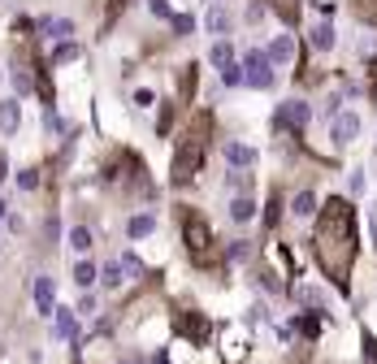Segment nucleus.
Masks as SVG:
<instances>
[{"instance_id":"obj_22","label":"nucleus","mask_w":377,"mask_h":364,"mask_svg":"<svg viewBox=\"0 0 377 364\" xmlns=\"http://www.w3.org/2000/svg\"><path fill=\"white\" fill-rule=\"evenodd\" d=\"M312 48H321V52H326V48H334V26H330V22L312 26Z\"/></svg>"},{"instance_id":"obj_6","label":"nucleus","mask_w":377,"mask_h":364,"mask_svg":"<svg viewBox=\"0 0 377 364\" xmlns=\"http://www.w3.org/2000/svg\"><path fill=\"white\" fill-rule=\"evenodd\" d=\"M243 83H252V87H274V61H269L264 57V52H247V57H243Z\"/></svg>"},{"instance_id":"obj_42","label":"nucleus","mask_w":377,"mask_h":364,"mask_svg":"<svg viewBox=\"0 0 377 364\" xmlns=\"http://www.w3.org/2000/svg\"><path fill=\"white\" fill-rule=\"evenodd\" d=\"M126 364H130V360H126Z\"/></svg>"},{"instance_id":"obj_33","label":"nucleus","mask_w":377,"mask_h":364,"mask_svg":"<svg viewBox=\"0 0 377 364\" xmlns=\"http://www.w3.org/2000/svg\"><path fill=\"white\" fill-rule=\"evenodd\" d=\"M43 126H48V130H52V135H66V122H61V118H57V113H52V109H48V113H43Z\"/></svg>"},{"instance_id":"obj_19","label":"nucleus","mask_w":377,"mask_h":364,"mask_svg":"<svg viewBox=\"0 0 377 364\" xmlns=\"http://www.w3.org/2000/svg\"><path fill=\"white\" fill-rule=\"evenodd\" d=\"M291 213H295V217H312V213H316V195H312V191H299L295 204H291Z\"/></svg>"},{"instance_id":"obj_27","label":"nucleus","mask_w":377,"mask_h":364,"mask_svg":"<svg viewBox=\"0 0 377 364\" xmlns=\"http://www.w3.org/2000/svg\"><path fill=\"white\" fill-rule=\"evenodd\" d=\"M226 26H230V14H226V9H212V14H208V31H212V35H222Z\"/></svg>"},{"instance_id":"obj_1","label":"nucleus","mask_w":377,"mask_h":364,"mask_svg":"<svg viewBox=\"0 0 377 364\" xmlns=\"http://www.w3.org/2000/svg\"><path fill=\"white\" fill-rule=\"evenodd\" d=\"M312 251L316 265L339 291L351 286V269H356V251H360V234H356V208L351 199L334 195L316 208V230H312Z\"/></svg>"},{"instance_id":"obj_12","label":"nucleus","mask_w":377,"mask_h":364,"mask_svg":"<svg viewBox=\"0 0 377 364\" xmlns=\"http://www.w3.org/2000/svg\"><path fill=\"white\" fill-rule=\"evenodd\" d=\"M252 217H256V199H252V195H234V199H230V222L247 226Z\"/></svg>"},{"instance_id":"obj_7","label":"nucleus","mask_w":377,"mask_h":364,"mask_svg":"<svg viewBox=\"0 0 377 364\" xmlns=\"http://www.w3.org/2000/svg\"><path fill=\"white\" fill-rule=\"evenodd\" d=\"M35 308L39 317H52V308H57V286H52V278H35Z\"/></svg>"},{"instance_id":"obj_37","label":"nucleus","mask_w":377,"mask_h":364,"mask_svg":"<svg viewBox=\"0 0 377 364\" xmlns=\"http://www.w3.org/2000/svg\"><path fill=\"white\" fill-rule=\"evenodd\" d=\"M247 251H252V247H247V243H234V247H230V260H243V256H247Z\"/></svg>"},{"instance_id":"obj_23","label":"nucleus","mask_w":377,"mask_h":364,"mask_svg":"<svg viewBox=\"0 0 377 364\" xmlns=\"http://www.w3.org/2000/svg\"><path fill=\"white\" fill-rule=\"evenodd\" d=\"M91 243H95V239H91V230H87V226H74V230H70V247H74V251H83V256H87V251H91Z\"/></svg>"},{"instance_id":"obj_15","label":"nucleus","mask_w":377,"mask_h":364,"mask_svg":"<svg viewBox=\"0 0 377 364\" xmlns=\"http://www.w3.org/2000/svg\"><path fill=\"white\" fill-rule=\"evenodd\" d=\"M208 61L217 66V70H226V66H234V48H230V39H217L208 48Z\"/></svg>"},{"instance_id":"obj_8","label":"nucleus","mask_w":377,"mask_h":364,"mask_svg":"<svg viewBox=\"0 0 377 364\" xmlns=\"http://www.w3.org/2000/svg\"><path fill=\"white\" fill-rule=\"evenodd\" d=\"M356 135H360V113H343V118H334V143H339V147L356 143Z\"/></svg>"},{"instance_id":"obj_24","label":"nucleus","mask_w":377,"mask_h":364,"mask_svg":"<svg viewBox=\"0 0 377 364\" xmlns=\"http://www.w3.org/2000/svg\"><path fill=\"white\" fill-rule=\"evenodd\" d=\"M351 14L364 18L368 26H377V0H351Z\"/></svg>"},{"instance_id":"obj_9","label":"nucleus","mask_w":377,"mask_h":364,"mask_svg":"<svg viewBox=\"0 0 377 364\" xmlns=\"http://www.w3.org/2000/svg\"><path fill=\"white\" fill-rule=\"evenodd\" d=\"M18 122H22V104H18V95H14V100H0V130L14 135Z\"/></svg>"},{"instance_id":"obj_29","label":"nucleus","mask_w":377,"mask_h":364,"mask_svg":"<svg viewBox=\"0 0 377 364\" xmlns=\"http://www.w3.org/2000/svg\"><path fill=\"white\" fill-rule=\"evenodd\" d=\"M222 83H226V87H239V83H243V66H226V70H222Z\"/></svg>"},{"instance_id":"obj_38","label":"nucleus","mask_w":377,"mask_h":364,"mask_svg":"<svg viewBox=\"0 0 377 364\" xmlns=\"http://www.w3.org/2000/svg\"><path fill=\"white\" fill-rule=\"evenodd\" d=\"M122 9H126V0H109V18H118Z\"/></svg>"},{"instance_id":"obj_32","label":"nucleus","mask_w":377,"mask_h":364,"mask_svg":"<svg viewBox=\"0 0 377 364\" xmlns=\"http://www.w3.org/2000/svg\"><path fill=\"white\" fill-rule=\"evenodd\" d=\"M299 334L316 338V334H321V321H316V317H299Z\"/></svg>"},{"instance_id":"obj_39","label":"nucleus","mask_w":377,"mask_h":364,"mask_svg":"<svg viewBox=\"0 0 377 364\" xmlns=\"http://www.w3.org/2000/svg\"><path fill=\"white\" fill-rule=\"evenodd\" d=\"M368 230H373V243H377V208L368 213Z\"/></svg>"},{"instance_id":"obj_34","label":"nucleus","mask_w":377,"mask_h":364,"mask_svg":"<svg viewBox=\"0 0 377 364\" xmlns=\"http://www.w3.org/2000/svg\"><path fill=\"white\" fill-rule=\"evenodd\" d=\"M148 9H152L156 18H174V9H170V0H148Z\"/></svg>"},{"instance_id":"obj_40","label":"nucleus","mask_w":377,"mask_h":364,"mask_svg":"<svg viewBox=\"0 0 377 364\" xmlns=\"http://www.w3.org/2000/svg\"><path fill=\"white\" fill-rule=\"evenodd\" d=\"M5 170H9V161H5V152H0V182H5V178H9Z\"/></svg>"},{"instance_id":"obj_25","label":"nucleus","mask_w":377,"mask_h":364,"mask_svg":"<svg viewBox=\"0 0 377 364\" xmlns=\"http://www.w3.org/2000/svg\"><path fill=\"white\" fill-rule=\"evenodd\" d=\"M282 208H286V204H282V195L274 191V195H269V213H264V226H269V230H278V222H282Z\"/></svg>"},{"instance_id":"obj_11","label":"nucleus","mask_w":377,"mask_h":364,"mask_svg":"<svg viewBox=\"0 0 377 364\" xmlns=\"http://www.w3.org/2000/svg\"><path fill=\"white\" fill-rule=\"evenodd\" d=\"M226 161H230L234 170H252V165H256V152H252L247 143H226Z\"/></svg>"},{"instance_id":"obj_18","label":"nucleus","mask_w":377,"mask_h":364,"mask_svg":"<svg viewBox=\"0 0 377 364\" xmlns=\"http://www.w3.org/2000/svg\"><path fill=\"white\" fill-rule=\"evenodd\" d=\"M122 274H126V269H122V260H109V265L100 269V282L109 286V291H118V286H122Z\"/></svg>"},{"instance_id":"obj_3","label":"nucleus","mask_w":377,"mask_h":364,"mask_svg":"<svg viewBox=\"0 0 377 364\" xmlns=\"http://www.w3.org/2000/svg\"><path fill=\"white\" fill-rule=\"evenodd\" d=\"M178 222H182V247H187V260H191L195 269H217V265H222V247H217V234H212L208 217L182 204Z\"/></svg>"},{"instance_id":"obj_36","label":"nucleus","mask_w":377,"mask_h":364,"mask_svg":"<svg viewBox=\"0 0 377 364\" xmlns=\"http://www.w3.org/2000/svg\"><path fill=\"white\" fill-rule=\"evenodd\" d=\"M74 312H83V317H91V312H95V295H83V299H78V308H74Z\"/></svg>"},{"instance_id":"obj_41","label":"nucleus","mask_w":377,"mask_h":364,"mask_svg":"<svg viewBox=\"0 0 377 364\" xmlns=\"http://www.w3.org/2000/svg\"><path fill=\"white\" fill-rule=\"evenodd\" d=\"M5 217H9V204H5V199H0V222H5Z\"/></svg>"},{"instance_id":"obj_35","label":"nucleus","mask_w":377,"mask_h":364,"mask_svg":"<svg viewBox=\"0 0 377 364\" xmlns=\"http://www.w3.org/2000/svg\"><path fill=\"white\" fill-rule=\"evenodd\" d=\"M170 22H174V31H178V35H187V31H191V26H195V22H191V18H187V14H174V18H170Z\"/></svg>"},{"instance_id":"obj_30","label":"nucleus","mask_w":377,"mask_h":364,"mask_svg":"<svg viewBox=\"0 0 377 364\" xmlns=\"http://www.w3.org/2000/svg\"><path fill=\"white\" fill-rule=\"evenodd\" d=\"M18 187H22V191H35V187H39V170H22V174H18Z\"/></svg>"},{"instance_id":"obj_20","label":"nucleus","mask_w":377,"mask_h":364,"mask_svg":"<svg viewBox=\"0 0 377 364\" xmlns=\"http://www.w3.org/2000/svg\"><path fill=\"white\" fill-rule=\"evenodd\" d=\"M195 83H200L195 66H182V78H178V100H191V95H195Z\"/></svg>"},{"instance_id":"obj_26","label":"nucleus","mask_w":377,"mask_h":364,"mask_svg":"<svg viewBox=\"0 0 377 364\" xmlns=\"http://www.w3.org/2000/svg\"><path fill=\"white\" fill-rule=\"evenodd\" d=\"M74 57H78V48H74L70 39H61L57 48H52V61H57V66H61V61H74Z\"/></svg>"},{"instance_id":"obj_16","label":"nucleus","mask_w":377,"mask_h":364,"mask_svg":"<svg viewBox=\"0 0 377 364\" xmlns=\"http://www.w3.org/2000/svg\"><path fill=\"white\" fill-rule=\"evenodd\" d=\"M152 230H156V217H152V213H139V217L126 222V234H130V239H148Z\"/></svg>"},{"instance_id":"obj_10","label":"nucleus","mask_w":377,"mask_h":364,"mask_svg":"<svg viewBox=\"0 0 377 364\" xmlns=\"http://www.w3.org/2000/svg\"><path fill=\"white\" fill-rule=\"evenodd\" d=\"M264 57L274 61V66H286V61L295 57V39H291V35H278L274 43H269V52H264Z\"/></svg>"},{"instance_id":"obj_14","label":"nucleus","mask_w":377,"mask_h":364,"mask_svg":"<svg viewBox=\"0 0 377 364\" xmlns=\"http://www.w3.org/2000/svg\"><path fill=\"white\" fill-rule=\"evenodd\" d=\"M39 31H43L48 39H57V43H61V39H70V35H74V22H70V18H43V22H39Z\"/></svg>"},{"instance_id":"obj_13","label":"nucleus","mask_w":377,"mask_h":364,"mask_svg":"<svg viewBox=\"0 0 377 364\" xmlns=\"http://www.w3.org/2000/svg\"><path fill=\"white\" fill-rule=\"evenodd\" d=\"M52 334L74 338V308H52Z\"/></svg>"},{"instance_id":"obj_21","label":"nucleus","mask_w":377,"mask_h":364,"mask_svg":"<svg viewBox=\"0 0 377 364\" xmlns=\"http://www.w3.org/2000/svg\"><path fill=\"white\" fill-rule=\"evenodd\" d=\"M95 278H100V269L91 265V260H78V265H74V282H78L83 291H87V286H91Z\"/></svg>"},{"instance_id":"obj_28","label":"nucleus","mask_w":377,"mask_h":364,"mask_svg":"<svg viewBox=\"0 0 377 364\" xmlns=\"http://www.w3.org/2000/svg\"><path fill=\"white\" fill-rule=\"evenodd\" d=\"M230 191H243V195H247V191H252V174L234 170V174H230Z\"/></svg>"},{"instance_id":"obj_17","label":"nucleus","mask_w":377,"mask_h":364,"mask_svg":"<svg viewBox=\"0 0 377 364\" xmlns=\"http://www.w3.org/2000/svg\"><path fill=\"white\" fill-rule=\"evenodd\" d=\"M31 87H35L31 66H26V61H18V66H14V91H18V95H31Z\"/></svg>"},{"instance_id":"obj_31","label":"nucleus","mask_w":377,"mask_h":364,"mask_svg":"<svg viewBox=\"0 0 377 364\" xmlns=\"http://www.w3.org/2000/svg\"><path fill=\"white\" fill-rule=\"evenodd\" d=\"M174 109H178V104H174V100L165 104V109H160V122H156V130H160V135H165V130H170V122H174Z\"/></svg>"},{"instance_id":"obj_5","label":"nucleus","mask_w":377,"mask_h":364,"mask_svg":"<svg viewBox=\"0 0 377 364\" xmlns=\"http://www.w3.org/2000/svg\"><path fill=\"white\" fill-rule=\"evenodd\" d=\"M174 330L191 343V347H200V343H208V317H204V312H195V308H187V312H178V317H174Z\"/></svg>"},{"instance_id":"obj_2","label":"nucleus","mask_w":377,"mask_h":364,"mask_svg":"<svg viewBox=\"0 0 377 364\" xmlns=\"http://www.w3.org/2000/svg\"><path fill=\"white\" fill-rule=\"evenodd\" d=\"M208 139H212V113H195V118L182 126L178 147H174V165H170V182H174V187L195 182L204 156H208Z\"/></svg>"},{"instance_id":"obj_4","label":"nucleus","mask_w":377,"mask_h":364,"mask_svg":"<svg viewBox=\"0 0 377 364\" xmlns=\"http://www.w3.org/2000/svg\"><path fill=\"white\" fill-rule=\"evenodd\" d=\"M278 130L282 135H304V126L312 122V109H308V104L304 100H286V104H278Z\"/></svg>"}]
</instances>
